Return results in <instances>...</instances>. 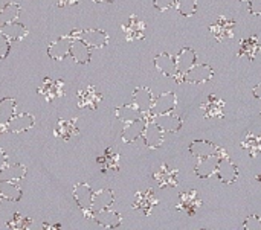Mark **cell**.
Returning a JSON list of instances; mask_svg holds the SVG:
<instances>
[{
    "mask_svg": "<svg viewBox=\"0 0 261 230\" xmlns=\"http://www.w3.org/2000/svg\"><path fill=\"white\" fill-rule=\"evenodd\" d=\"M164 133H177L180 128H182V119L180 116H177L176 113L170 111V113H165V114H159V116H154L151 118Z\"/></svg>",
    "mask_w": 261,
    "mask_h": 230,
    "instance_id": "obj_21",
    "label": "cell"
},
{
    "mask_svg": "<svg viewBox=\"0 0 261 230\" xmlns=\"http://www.w3.org/2000/svg\"><path fill=\"white\" fill-rule=\"evenodd\" d=\"M38 93L44 96L47 102H52L57 98H61L64 95V82L63 81H55L50 78H44L41 85L38 87Z\"/></svg>",
    "mask_w": 261,
    "mask_h": 230,
    "instance_id": "obj_13",
    "label": "cell"
},
{
    "mask_svg": "<svg viewBox=\"0 0 261 230\" xmlns=\"http://www.w3.org/2000/svg\"><path fill=\"white\" fill-rule=\"evenodd\" d=\"M142 140L151 150H156V148L162 147V143H164V131L161 130V127L153 119L147 121V125H145L144 133H142Z\"/></svg>",
    "mask_w": 261,
    "mask_h": 230,
    "instance_id": "obj_7",
    "label": "cell"
},
{
    "mask_svg": "<svg viewBox=\"0 0 261 230\" xmlns=\"http://www.w3.org/2000/svg\"><path fill=\"white\" fill-rule=\"evenodd\" d=\"M242 147L249 153V157L257 159L258 156H261V136L248 133L245 140L242 142Z\"/></svg>",
    "mask_w": 261,
    "mask_h": 230,
    "instance_id": "obj_35",
    "label": "cell"
},
{
    "mask_svg": "<svg viewBox=\"0 0 261 230\" xmlns=\"http://www.w3.org/2000/svg\"><path fill=\"white\" fill-rule=\"evenodd\" d=\"M18 15H20V6L12 2L6 3L3 8H0V27L8 23L17 21Z\"/></svg>",
    "mask_w": 261,
    "mask_h": 230,
    "instance_id": "obj_36",
    "label": "cell"
},
{
    "mask_svg": "<svg viewBox=\"0 0 261 230\" xmlns=\"http://www.w3.org/2000/svg\"><path fill=\"white\" fill-rule=\"evenodd\" d=\"M98 163L101 166V169L106 172L109 169L112 171H118L119 169V154L113 150V148H109L104 151V154L98 159Z\"/></svg>",
    "mask_w": 261,
    "mask_h": 230,
    "instance_id": "obj_31",
    "label": "cell"
},
{
    "mask_svg": "<svg viewBox=\"0 0 261 230\" xmlns=\"http://www.w3.org/2000/svg\"><path fill=\"white\" fill-rule=\"evenodd\" d=\"M245 230H261V218L257 215H251L246 218L245 224H243Z\"/></svg>",
    "mask_w": 261,
    "mask_h": 230,
    "instance_id": "obj_40",
    "label": "cell"
},
{
    "mask_svg": "<svg viewBox=\"0 0 261 230\" xmlns=\"http://www.w3.org/2000/svg\"><path fill=\"white\" fill-rule=\"evenodd\" d=\"M15 114V99L5 98L0 101V131H6V124Z\"/></svg>",
    "mask_w": 261,
    "mask_h": 230,
    "instance_id": "obj_30",
    "label": "cell"
},
{
    "mask_svg": "<svg viewBox=\"0 0 261 230\" xmlns=\"http://www.w3.org/2000/svg\"><path fill=\"white\" fill-rule=\"evenodd\" d=\"M202 110L206 119H222L225 116V101L214 95H210L206 102L202 104Z\"/></svg>",
    "mask_w": 261,
    "mask_h": 230,
    "instance_id": "obj_17",
    "label": "cell"
},
{
    "mask_svg": "<svg viewBox=\"0 0 261 230\" xmlns=\"http://www.w3.org/2000/svg\"><path fill=\"white\" fill-rule=\"evenodd\" d=\"M72 38H81L84 43H87L90 47L101 49L109 44V35L107 32L101 29H86V31H73L69 34Z\"/></svg>",
    "mask_w": 261,
    "mask_h": 230,
    "instance_id": "obj_2",
    "label": "cell"
},
{
    "mask_svg": "<svg viewBox=\"0 0 261 230\" xmlns=\"http://www.w3.org/2000/svg\"><path fill=\"white\" fill-rule=\"evenodd\" d=\"M122 31L127 41L142 40L145 37V23L138 15H130L128 20L122 24Z\"/></svg>",
    "mask_w": 261,
    "mask_h": 230,
    "instance_id": "obj_9",
    "label": "cell"
},
{
    "mask_svg": "<svg viewBox=\"0 0 261 230\" xmlns=\"http://www.w3.org/2000/svg\"><path fill=\"white\" fill-rule=\"evenodd\" d=\"M92 47L84 43L81 38H73L72 40V44H70V52L69 55L73 58L75 63L78 64H87L90 61V56H92Z\"/></svg>",
    "mask_w": 261,
    "mask_h": 230,
    "instance_id": "obj_20",
    "label": "cell"
},
{
    "mask_svg": "<svg viewBox=\"0 0 261 230\" xmlns=\"http://www.w3.org/2000/svg\"><path fill=\"white\" fill-rule=\"evenodd\" d=\"M11 50V40L0 31V60H5Z\"/></svg>",
    "mask_w": 261,
    "mask_h": 230,
    "instance_id": "obj_39",
    "label": "cell"
},
{
    "mask_svg": "<svg viewBox=\"0 0 261 230\" xmlns=\"http://www.w3.org/2000/svg\"><path fill=\"white\" fill-rule=\"evenodd\" d=\"M101 101H102V96L96 90L95 85H86L84 89H81L78 92V107L80 108L96 110Z\"/></svg>",
    "mask_w": 261,
    "mask_h": 230,
    "instance_id": "obj_8",
    "label": "cell"
},
{
    "mask_svg": "<svg viewBox=\"0 0 261 230\" xmlns=\"http://www.w3.org/2000/svg\"><path fill=\"white\" fill-rule=\"evenodd\" d=\"M31 224H32L31 218L23 217V215H20V214H15V215H14V218L6 224V227H8V229H14V230H28L29 227H31Z\"/></svg>",
    "mask_w": 261,
    "mask_h": 230,
    "instance_id": "obj_38",
    "label": "cell"
},
{
    "mask_svg": "<svg viewBox=\"0 0 261 230\" xmlns=\"http://www.w3.org/2000/svg\"><path fill=\"white\" fill-rule=\"evenodd\" d=\"M78 133H80V130L76 127V119H72V121L60 119L55 127V136L61 137L64 140H70L72 137L78 136Z\"/></svg>",
    "mask_w": 261,
    "mask_h": 230,
    "instance_id": "obj_26",
    "label": "cell"
},
{
    "mask_svg": "<svg viewBox=\"0 0 261 230\" xmlns=\"http://www.w3.org/2000/svg\"><path fill=\"white\" fill-rule=\"evenodd\" d=\"M174 5H176V0H153V6L161 12L174 8Z\"/></svg>",
    "mask_w": 261,
    "mask_h": 230,
    "instance_id": "obj_41",
    "label": "cell"
},
{
    "mask_svg": "<svg viewBox=\"0 0 261 230\" xmlns=\"http://www.w3.org/2000/svg\"><path fill=\"white\" fill-rule=\"evenodd\" d=\"M219 180L225 185H231L239 179V168L237 165H234L228 157L220 159L219 165H217V171H216Z\"/></svg>",
    "mask_w": 261,
    "mask_h": 230,
    "instance_id": "obj_14",
    "label": "cell"
},
{
    "mask_svg": "<svg viewBox=\"0 0 261 230\" xmlns=\"http://www.w3.org/2000/svg\"><path fill=\"white\" fill-rule=\"evenodd\" d=\"M0 198H2V197H0Z\"/></svg>",
    "mask_w": 261,
    "mask_h": 230,
    "instance_id": "obj_50",
    "label": "cell"
},
{
    "mask_svg": "<svg viewBox=\"0 0 261 230\" xmlns=\"http://www.w3.org/2000/svg\"><path fill=\"white\" fill-rule=\"evenodd\" d=\"M43 229H61V226L60 224H43Z\"/></svg>",
    "mask_w": 261,
    "mask_h": 230,
    "instance_id": "obj_46",
    "label": "cell"
},
{
    "mask_svg": "<svg viewBox=\"0 0 261 230\" xmlns=\"http://www.w3.org/2000/svg\"><path fill=\"white\" fill-rule=\"evenodd\" d=\"M0 31H2L11 41H20V40H23V38L28 35V29H26L23 24L17 23V21H12V23H8V24L2 26Z\"/></svg>",
    "mask_w": 261,
    "mask_h": 230,
    "instance_id": "obj_32",
    "label": "cell"
},
{
    "mask_svg": "<svg viewBox=\"0 0 261 230\" xmlns=\"http://www.w3.org/2000/svg\"><path fill=\"white\" fill-rule=\"evenodd\" d=\"M258 180H260V182H261V174H260V176H258Z\"/></svg>",
    "mask_w": 261,
    "mask_h": 230,
    "instance_id": "obj_48",
    "label": "cell"
},
{
    "mask_svg": "<svg viewBox=\"0 0 261 230\" xmlns=\"http://www.w3.org/2000/svg\"><path fill=\"white\" fill-rule=\"evenodd\" d=\"M200 206H202V200L199 198L197 191H188V192L180 194V198H179V203H177L179 211H182L187 215L193 217V215H196V212H197V209Z\"/></svg>",
    "mask_w": 261,
    "mask_h": 230,
    "instance_id": "obj_16",
    "label": "cell"
},
{
    "mask_svg": "<svg viewBox=\"0 0 261 230\" xmlns=\"http://www.w3.org/2000/svg\"><path fill=\"white\" fill-rule=\"evenodd\" d=\"M147 118H139L133 122H128L125 124L124 130H122V140L125 143H133L136 142L139 137H142V133H144V128L147 125Z\"/></svg>",
    "mask_w": 261,
    "mask_h": 230,
    "instance_id": "obj_19",
    "label": "cell"
},
{
    "mask_svg": "<svg viewBox=\"0 0 261 230\" xmlns=\"http://www.w3.org/2000/svg\"><path fill=\"white\" fill-rule=\"evenodd\" d=\"M174 8L184 17H191L197 12V2L196 0H176Z\"/></svg>",
    "mask_w": 261,
    "mask_h": 230,
    "instance_id": "obj_37",
    "label": "cell"
},
{
    "mask_svg": "<svg viewBox=\"0 0 261 230\" xmlns=\"http://www.w3.org/2000/svg\"><path fill=\"white\" fill-rule=\"evenodd\" d=\"M116 118L124 122V124H128V122H133L139 118H142V113L133 105V104H128V105H122V107H118L116 111H115Z\"/></svg>",
    "mask_w": 261,
    "mask_h": 230,
    "instance_id": "obj_34",
    "label": "cell"
},
{
    "mask_svg": "<svg viewBox=\"0 0 261 230\" xmlns=\"http://www.w3.org/2000/svg\"><path fill=\"white\" fill-rule=\"evenodd\" d=\"M210 31H211L213 37L219 43H223L226 40L234 38V35H236V21L229 20L226 17H219L217 21L210 26Z\"/></svg>",
    "mask_w": 261,
    "mask_h": 230,
    "instance_id": "obj_4",
    "label": "cell"
},
{
    "mask_svg": "<svg viewBox=\"0 0 261 230\" xmlns=\"http://www.w3.org/2000/svg\"><path fill=\"white\" fill-rule=\"evenodd\" d=\"M153 101H154V98H153L150 89H147V87H138V89H135V92H133V105L147 119H148V113L151 110Z\"/></svg>",
    "mask_w": 261,
    "mask_h": 230,
    "instance_id": "obj_10",
    "label": "cell"
},
{
    "mask_svg": "<svg viewBox=\"0 0 261 230\" xmlns=\"http://www.w3.org/2000/svg\"><path fill=\"white\" fill-rule=\"evenodd\" d=\"M248 9L252 15H261V0H248Z\"/></svg>",
    "mask_w": 261,
    "mask_h": 230,
    "instance_id": "obj_42",
    "label": "cell"
},
{
    "mask_svg": "<svg viewBox=\"0 0 261 230\" xmlns=\"http://www.w3.org/2000/svg\"><path fill=\"white\" fill-rule=\"evenodd\" d=\"M115 202V194L112 189H101L96 194H93L92 200V211H102L109 209Z\"/></svg>",
    "mask_w": 261,
    "mask_h": 230,
    "instance_id": "obj_27",
    "label": "cell"
},
{
    "mask_svg": "<svg viewBox=\"0 0 261 230\" xmlns=\"http://www.w3.org/2000/svg\"><path fill=\"white\" fill-rule=\"evenodd\" d=\"M260 52L261 43L258 41V37H257V35H251L249 38L242 40V43H240V50H239V56H246L249 61H254Z\"/></svg>",
    "mask_w": 261,
    "mask_h": 230,
    "instance_id": "obj_25",
    "label": "cell"
},
{
    "mask_svg": "<svg viewBox=\"0 0 261 230\" xmlns=\"http://www.w3.org/2000/svg\"><path fill=\"white\" fill-rule=\"evenodd\" d=\"M73 198L81 208V211L92 209V200H93V191L87 183H78L73 186Z\"/></svg>",
    "mask_w": 261,
    "mask_h": 230,
    "instance_id": "obj_24",
    "label": "cell"
},
{
    "mask_svg": "<svg viewBox=\"0 0 261 230\" xmlns=\"http://www.w3.org/2000/svg\"><path fill=\"white\" fill-rule=\"evenodd\" d=\"M252 95H254L257 99H260L261 101V84H258V85H255V87H254V90H252Z\"/></svg>",
    "mask_w": 261,
    "mask_h": 230,
    "instance_id": "obj_45",
    "label": "cell"
},
{
    "mask_svg": "<svg viewBox=\"0 0 261 230\" xmlns=\"http://www.w3.org/2000/svg\"><path fill=\"white\" fill-rule=\"evenodd\" d=\"M153 179L158 182L159 188H176L179 185V171L174 168H168L165 163L153 174Z\"/></svg>",
    "mask_w": 261,
    "mask_h": 230,
    "instance_id": "obj_11",
    "label": "cell"
},
{
    "mask_svg": "<svg viewBox=\"0 0 261 230\" xmlns=\"http://www.w3.org/2000/svg\"><path fill=\"white\" fill-rule=\"evenodd\" d=\"M154 67L165 76H170V78H176L177 75V69H176V60L167 53V52H162L159 55H156L154 58Z\"/></svg>",
    "mask_w": 261,
    "mask_h": 230,
    "instance_id": "obj_23",
    "label": "cell"
},
{
    "mask_svg": "<svg viewBox=\"0 0 261 230\" xmlns=\"http://www.w3.org/2000/svg\"><path fill=\"white\" fill-rule=\"evenodd\" d=\"M26 176V166L20 165V163H14V165H6V168L0 172V180H11V182H18L21 179H24Z\"/></svg>",
    "mask_w": 261,
    "mask_h": 230,
    "instance_id": "obj_33",
    "label": "cell"
},
{
    "mask_svg": "<svg viewBox=\"0 0 261 230\" xmlns=\"http://www.w3.org/2000/svg\"><path fill=\"white\" fill-rule=\"evenodd\" d=\"M217 148H219L217 145H214V143H211L208 140H194L190 145V154L197 157V159H202V157L216 154Z\"/></svg>",
    "mask_w": 261,
    "mask_h": 230,
    "instance_id": "obj_28",
    "label": "cell"
},
{
    "mask_svg": "<svg viewBox=\"0 0 261 230\" xmlns=\"http://www.w3.org/2000/svg\"><path fill=\"white\" fill-rule=\"evenodd\" d=\"M176 105H177V96H176V93H173V92L161 93L153 101L151 110L148 113V119H151L154 116H159V114H165V113L174 111Z\"/></svg>",
    "mask_w": 261,
    "mask_h": 230,
    "instance_id": "obj_3",
    "label": "cell"
},
{
    "mask_svg": "<svg viewBox=\"0 0 261 230\" xmlns=\"http://www.w3.org/2000/svg\"><path fill=\"white\" fill-rule=\"evenodd\" d=\"M176 69H177V75H176V79L179 81V82H184L182 81V78H184V75L196 64V61H197V56H196V52H194V49H191V47H184L177 55H176Z\"/></svg>",
    "mask_w": 261,
    "mask_h": 230,
    "instance_id": "obj_6",
    "label": "cell"
},
{
    "mask_svg": "<svg viewBox=\"0 0 261 230\" xmlns=\"http://www.w3.org/2000/svg\"><path fill=\"white\" fill-rule=\"evenodd\" d=\"M9 162H8V156H6V153L3 151V150H0V172L6 168V165H8Z\"/></svg>",
    "mask_w": 261,
    "mask_h": 230,
    "instance_id": "obj_43",
    "label": "cell"
},
{
    "mask_svg": "<svg viewBox=\"0 0 261 230\" xmlns=\"http://www.w3.org/2000/svg\"><path fill=\"white\" fill-rule=\"evenodd\" d=\"M72 40H73V38H72L69 34L64 35V37L57 38L55 41H52V43L49 44V47H47V55H49L52 60H55V61L64 60V58L69 55V52H70Z\"/></svg>",
    "mask_w": 261,
    "mask_h": 230,
    "instance_id": "obj_12",
    "label": "cell"
},
{
    "mask_svg": "<svg viewBox=\"0 0 261 230\" xmlns=\"http://www.w3.org/2000/svg\"><path fill=\"white\" fill-rule=\"evenodd\" d=\"M239 2H248V0H239Z\"/></svg>",
    "mask_w": 261,
    "mask_h": 230,
    "instance_id": "obj_49",
    "label": "cell"
},
{
    "mask_svg": "<svg viewBox=\"0 0 261 230\" xmlns=\"http://www.w3.org/2000/svg\"><path fill=\"white\" fill-rule=\"evenodd\" d=\"M34 116L29 113H20L14 114L12 119L6 124V131L11 133H24L34 127Z\"/></svg>",
    "mask_w": 261,
    "mask_h": 230,
    "instance_id": "obj_22",
    "label": "cell"
},
{
    "mask_svg": "<svg viewBox=\"0 0 261 230\" xmlns=\"http://www.w3.org/2000/svg\"><path fill=\"white\" fill-rule=\"evenodd\" d=\"M57 3L61 8H66V6H72V5L78 3V0H57Z\"/></svg>",
    "mask_w": 261,
    "mask_h": 230,
    "instance_id": "obj_44",
    "label": "cell"
},
{
    "mask_svg": "<svg viewBox=\"0 0 261 230\" xmlns=\"http://www.w3.org/2000/svg\"><path fill=\"white\" fill-rule=\"evenodd\" d=\"M214 76V70L210 64H194L182 78L184 82L190 84H205L210 82Z\"/></svg>",
    "mask_w": 261,
    "mask_h": 230,
    "instance_id": "obj_5",
    "label": "cell"
},
{
    "mask_svg": "<svg viewBox=\"0 0 261 230\" xmlns=\"http://www.w3.org/2000/svg\"><path fill=\"white\" fill-rule=\"evenodd\" d=\"M219 162H220V157L217 154H211V156L199 159V162L196 165V169H194L196 176L200 177V179H210L211 176L216 174Z\"/></svg>",
    "mask_w": 261,
    "mask_h": 230,
    "instance_id": "obj_18",
    "label": "cell"
},
{
    "mask_svg": "<svg viewBox=\"0 0 261 230\" xmlns=\"http://www.w3.org/2000/svg\"><path fill=\"white\" fill-rule=\"evenodd\" d=\"M95 2H98V3H112L115 0H95Z\"/></svg>",
    "mask_w": 261,
    "mask_h": 230,
    "instance_id": "obj_47",
    "label": "cell"
},
{
    "mask_svg": "<svg viewBox=\"0 0 261 230\" xmlns=\"http://www.w3.org/2000/svg\"><path fill=\"white\" fill-rule=\"evenodd\" d=\"M158 198L153 192V189H147L142 192H138L135 195V202H133V208L136 211H141L145 217H148L153 211V208L156 206Z\"/></svg>",
    "mask_w": 261,
    "mask_h": 230,
    "instance_id": "obj_15",
    "label": "cell"
},
{
    "mask_svg": "<svg viewBox=\"0 0 261 230\" xmlns=\"http://www.w3.org/2000/svg\"><path fill=\"white\" fill-rule=\"evenodd\" d=\"M83 214L87 220H93L96 224L107 227V229H116L122 223L121 215L115 211H110V209H102V211L86 209V211H83Z\"/></svg>",
    "mask_w": 261,
    "mask_h": 230,
    "instance_id": "obj_1",
    "label": "cell"
},
{
    "mask_svg": "<svg viewBox=\"0 0 261 230\" xmlns=\"http://www.w3.org/2000/svg\"><path fill=\"white\" fill-rule=\"evenodd\" d=\"M21 188L11 180H0V197L9 202H18L21 198Z\"/></svg>",
    "mask_w": 261,
    "mask_h": 230,
    "instance_id": "obj_29",
    "label": "cell"
}]
</instances>
